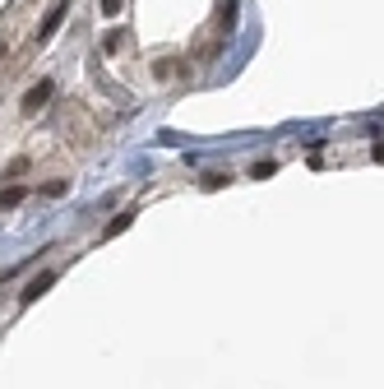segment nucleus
I'll use <instances>...</instances> for the list:
<instances>
[{
  "label": "nucleus",
  "mask_w": 384,
  "mask_h": 389,
  "mask_svg": "<svg viewBox=\"0 0 384 389\" xmlns=\"http://www.w3.org/2000/svg\"><path fill=\"white\" fill-rule=\"evenodd\" d=\"M204 186H209V190H222V186H227V177H222V172H209V177H204Z\"/></svg>",
  "instance_id": "obj_9"
},
{
  "label": "nucleus",
  "mask_w": 384,
  "mask_h": 389,
  "mask_svg": "<svg viewBox=\"0 0 384 389\" xmlns=\"http://www.w3.org/2000/svg\"><path fill=\"white\" fill-rule=\"evenodd\" d=\"M70 19V0H56L51 10H46V19H42V28H37V42H46V37H56V28Z\"/></svg>",
  "instance_id": "obj_1"
},
{
  "label": "nucleus",
  "mask_w": 384,
  "mask_h": 389,
  "mask_svg": "<svg viewBox=\"0 0 384 389\" xmlns=\"http://www.w3.org/2000/svg\"><path fill=\"white\" fill-rule=\"evenodd\" d=\"M125 227H130V218H111V222H107V236H116V232H125Z\"/></svg>",
  "instance_id": "obj_11"
},
{
  "label": "nucleus",
  "mask_w": 384,
  "mask_h": 389,
  "mask_svg": "<svg viewBox=\"0 0 384 389\" xmlns=\"http://www.w3.org/2000/svg\"><path fill=\"white\" fill-rule=\"evenodd\" d=\"M0 60H5V37H0Z\"/></svg>",
  "instance_id": "obj_12"
},
{
  "label": "nucleus",
  "mask_w": 384,
  "mask_h": 389,
  "mask_svg": "<svg viewBox=\"0 0 384 389\" xmlns=\"http://www.w3.org/2000/svg\"><path fill=\"white\" fill-rule=\"evenodd\" d=\"M121 10H125V0H102V14H107V19H116Z\"/></svg>",
  "instance_id": "obj_8"
},
{
  "label": "nucleus",
  "mask_w": 384,
  "mask_h": 389,
  "mask_svg": "<svg viewBox=\"0 0 384 389\" xmlns=\"http://www.w3.org/2000/svg\"><path fill=\"white\" fill-rule=\"evenodd\" d=\"M46 195H51V200H65V195H70V181H46Z\"/></svg>",
  "instance_id": "obj_6"
},
{
  "label": "nucleus",
  "mask_w": 384,
  "mask_h": 389,
  "mask_svg": "<svg viewBox=\"0 0 384 389\" xmlns=\"http://www.w3.org/2000/svg\"><path fill=\"white\" fill-rule=\"evenodd\" d=\"M51 93H56V84H51V79H37L33 89L23 93V111H42L46 102H51Z\"/></svg>",
  "instance_id": "obj_2"
},
{
  "label": "nucleus",
  "mask_w": 384,
  "mask_h": 389,
  "mask_svg": "<svg viewBox=\"0 0 384 389\" xmlns=\"http://www.w3.org/2000/svg\"><path fill=\"white\" fill-rule=\"evenodd\" d=\"M181 75V60H162V65H158V79H176Z\"/></svg>",
  "instance_id": "obj_7"
},
{
  "label": "nucleus",
  "mask_w": 384,
  "mask_h": 389,
  "mask_svg": "<svg viewBox=\"0 0 384 389\" xmlns=\"http://www.w3.org/2000/svg\"><path fill=\"white\" fill-rule=\"evenodd\" d=\"M51 283H56V274H51V269H42V274H37V278H33V283H28V288H23V292H19V301H23V306H33V301H37V297H42V292H46V288H51Z\"/></svg>",
  "instance_id": "obj_3"
},
{
  "label": "nucleus",
  "mask_w": 384,
  "mask_h": 389,
  "mask_svg": "<svg viewBox=\"0 0 384 389\" xmlns=\"http://www.w3.org/2000/svg\"><path fill=\"white\" fill-rule=\"evenodd\" d=\"M23 195H28L23 186H0V213H5V209H19Z\"/></svg>",
  "instance_id": "obj_4"
},
{
  "label": "nucleus",
  "mask_w": 384,
  "mask_h": 389,
  "mask_svg": "<svg viewBox=\"0 0 384 389\" xmlns=\"http://www.w3.org/2000/svg\"><path fill=\"white\" fill-rule=\"evenodd\" d=\"M274 172H278L274 162H255V181H264V177H274Z\"/></svg>",
  "instance_id": "obj_10"
},
{
  "label": "nucleus",
  "mask_w": 384,
  "mask_h": 389,
  "mask_svg": "<svg viewBox=\"0 0 384 389\" xmlns=\"http://www.w3.org/2000/svg\"><path fill=\"white\" fill-rule=\"evenodd\" d=\"M102 51H107V56L125 51V33H107V42H102Z\"/></svg>",
  "instance_id": "obj_5"
}]
</instances>
